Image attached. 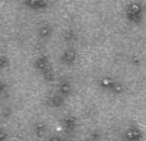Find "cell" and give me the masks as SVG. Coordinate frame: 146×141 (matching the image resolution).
Here are the masks:
<instances>
[{
  "instance_id": "obj_1",
  "label": "cell",
  "mask_w": 146,
  "mask_h": 141,
  "mask_svg": "<svg viewBox=\"0 0 146 141\" xmlns=\"http://www.w3.org/2000/svg\"><path fill=\"white\" fill-rule=\"evenodd\" d=\"M127 18L132 22H139L142 17V7L139 3H131L126 9Z\"/></svg>"
},
{
  "instance_id": "obj_2",
  "label": "cell",
  "mask_w": 146,
  "mask_h": 141,
  "mask_svg": "<svg viewBox=\"0 0 146 141\" xmlns=\"http://www.w3.org/2000/svg\"><path fill=\"white\" fill-rule=\"evenodd\" d=\"M26 4L28 7L33 8V9H40V8H44L46 5L44 0H26Z\"/></svg>"
},
{
  "instance_id": "obj_3",
  "label": "cell",
  "mask_w": 146,
  "mask_h": 141,
  "mask_svg": "<svg viewBox=\"0 0 146 141\" xmlns=\"http://www.w3.org/2000/svg\"><path fill=\"white\" fill-rule=\"evenodd\" d=\"M59 90H60L62 95H68L69 91H71V86H69L68 83H62L60 87H59Z\"/></svg>"
},
{
  "instance_id": "obj_4",
  "label": "cell",
  "mask_w": 146,
  "mask_h": 141,
  "mask_svg": "<svg viewBox=\"0 0 146 141\" xmlns=\"http://www.w3.org/2000/svg\"><path fill=\"white\" fill-rule=\"evenodd\" d=\"M40 35H42V36H48V35H50V27H48V26L42 27V28L40 30Z\"/></svg>"
},
{
  "instance_id": "obj_5",
  "label": "cell",
  "mask_w": 146,
  "mask_h": 141,
  "mask_svg": "<svg viewBox=\"0 0 146 141\" xmlns=\"http://www.w3.org/2000/svg\"><path fill=\"white\" fill-rule=\"evenodd\" d=\"M46 59L45 58H41L40 61H37V67H40L41 69H44V68H46Z\"/></svg>"
},
{
  "instance_id": "obj_6",
  "label": "cell",
  "mask_w": 146,
  "mask_h": 141,
  "mask_svg": "<svg viewBox=\"0 0 146 141\" xmlns=\"http://www.w3.org/2000/svg\"><path fill=\"white\" fill-rule=\"evenodd\" d=\"M51 141H60V140H58V139H54V140H51Z\"/></svg>"
}]
</instances>
